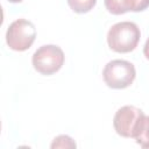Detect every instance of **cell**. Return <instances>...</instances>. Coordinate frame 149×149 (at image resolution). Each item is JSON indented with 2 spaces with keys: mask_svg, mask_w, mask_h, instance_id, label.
<instances>
[{
  "mask_svg": "<svg viewBox=\"0 0 149 149\" xmlns=\"http://www.w3.org/2000/svg\"><path fill=\"white\" fill-rule=\"evenodd\" d=\"M9 2H13V3H17V2H21V1H23V0H8Z\"/></svg>",
  "mask_w": 149,
  "mask_h": 149,
  "instance_id": "cell-12",
  "label": "cell"
},
{
  "mask_svg": "<svg viewBox=\"0 0 149 149\" xmlns=\"http://www.w3.org/2000/svg\"><path fill=\"white\" fill-rule=\"evenodd\" d=\"M64 52L55 44H45L40 47L33 55L31 62L34 69L44 76L56 73L64 64Z\"/></svg>",
  "mask_w": 149,
  "mask_h": 149,
  "instance_id": "cell-3",
  "label": "cell"
},
{
  "mask_svg": "<svg viewBox=\"0 0 149 149\" xmlns=\"http://www.w3.org/2000/svg\"><path fill=\"white\" fill-rule=\"evenodd\" d=\"M141 31L136 23L130 21L118 22L113 24L107 33L108 47L115 52H130L140 41Z\"/></svg>",
  "mask_w": 149,
  "mask_h": 149,
  "instance_id": "cell-1",
  "label": "cell"
},
{
  "mask_svg": "<svg viewBox=\"0 0 149 149\" xmlns=\"http://www.w3.org/2000/svg\"><path fill=\"white\" fill-rule=\"evenodd\" d=\"M134 139L136 140V143L142 148L149 149V115H144Z\"/></svg>",
  "mask_w": 149,
  "mask_h": 149,
  "instance_id": "cell-6",
  "label": "cell"
},
{
  "mask_svg": "<svg viewBox=\"0 0 149 149\" xmlns=\"http://www.w3.org/2000/svg\"><path fill=\"white\" fill-rule=\"evenodd\" d=\"M105 6H106V9L114 15L127 13V9L125 8L122 0H105Z\"/></svg>",
  "mask_w": 149,
  "mask_h": 149,
  "instance_id": "cell-9",
  "label": "cell"
},
{
  "mask_svg": "<svg viewBox=\"0 0 149 149\" xmlns=\"http://www.w3.org/2000/svg\"><path fill=\"white\" fill-rule=\"evenodd\" d=\"M143 54H144L146 58L149 61V37L146 41V44H144V48H143Z\"/></svg>",
  "mask_w": 149,
  "mask_h": 149,
  "instance_id": "cell-11",
  "label": "cell"
},
{
  "mask_svg": "<svg viewBox=\"0 0 149 149\" xmlns=\"http://www.w3.org/2000/svg\"><path fill=\"white\" fill-rule=\"evenodd\" d=\"M144 118L142 109L135 106H122L119 108L113 119L115 132L122 137H135L140 125Z\"/></svg>",
  "mask_w": 149,
  "mask_h": 149,
  "instance_id": "cell-5",
  "label": "cell"
},
{
  "mask_svg": "<svg viewBox=\"0 0 149 149\" xmlns=\"http://www.w3.org/2000/svg\"><path fill=\"white\" fill-rule=\"evenodd\" d=\"M97 3V0H68L70 8L79 14L90 12Z\"/></svg>",
  "mask_w": 149,
  "mask_h": 149,
  "instance_id": "cell-7",
  "label": "cell"
},
{
  "mask_svg": "<svg viewBox=\"0 0 149 149\" xmlns=\"http://www.w3.org/2000/svg\"><path fill=\"white\" fill-rule=\"evenodd\" d=\"M127 12H142L149 7V0H122Z\"/></svg>",
  "mask_w": 149,
  "mask_h": 149,
  "instance_id": "cell-8",
  "label": "cell"
},
{
  "mask_svg": "<svg viewBox=\"0 0 149 149\" xmlns=\"http://www.w3.org/2000/svg\"><path fill=\"white\" fill-rule=\"evenodd\" d=\"M51 148H76V142L68 135H59L54 139Z\"/></svg>",
  "mask_w": 149,
  "mask_h": 149,
  "instance_id": "cell-10",
  "label": "cell"
},
{
  "mask_svg": "<svg viewBox=\"0 0 149 149\" xmlns=\"http://www.w3.org/2000/svg\"><path fill=\"white\" fill-rule=\"evenodd\" d=\"M106 85L111 88H126L133 84L136 77L135 66L125 59H113L108 62L102 71Z\"/></svg>",
  "mask_w": 149,
  "mask_h": 149,
  "instance_id": "cell-2",
  "label": "cell"
},
{
  "mask_svg": "<svg viewBox=\"0 0 149 149\" xmlns=\"http://www.w3.org/2000/svg\"><path fill=\"white\" fill-rule=\"evenodd\" d=\"M36 37V28L33 22L26 19H17L13 21L6 33L7 45L15 51L28 50Z\"/></svg>",
  "mask_w": 149,
  "mask_h": 149,
  "instance_id": "cell-4",
  "label": "cell"
}]
</instances>
